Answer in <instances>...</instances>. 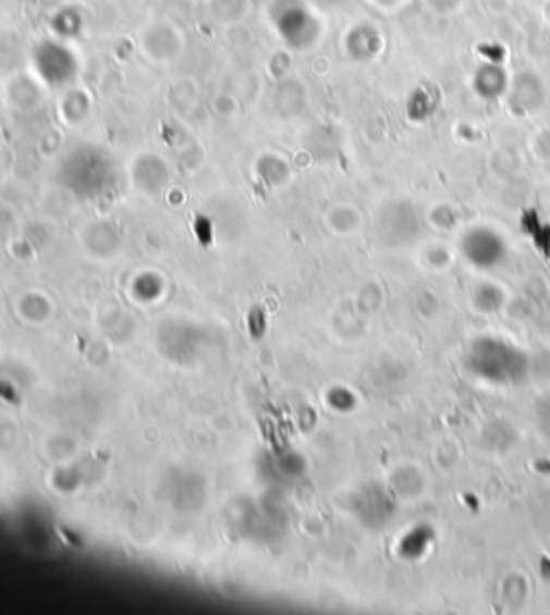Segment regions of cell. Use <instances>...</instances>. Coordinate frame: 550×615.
I'll list each match as a JSON object with an SVG mask.
<instances>
[]
</instances>
